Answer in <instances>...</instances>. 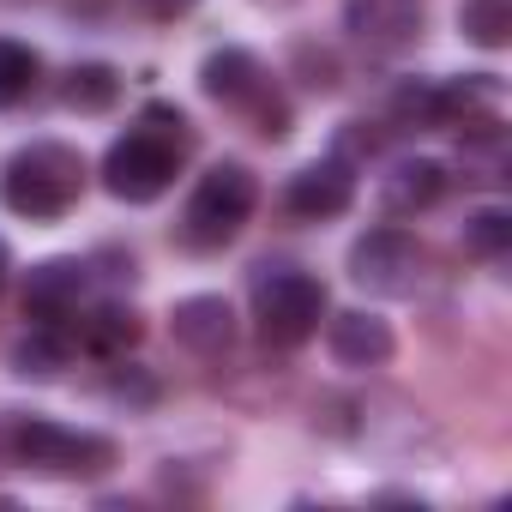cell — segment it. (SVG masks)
I'll return each mask as SVG.
<instances>
[{
    "label": "cell",
    "instance_id": "1",
    "mask_svg": "<svg viewBox=\"0 0 512 512\" xmlns=\"http://www.w3.org/2000/svg\"><path fill=\"white\" fill-rule=\"evenodd\" d=\"M193 121L175 109V103H145L139 121L103 151V187L121 199V205H151L175 187L187 151H193Z\"/></svg>",
    "mask_w": 512,
    "mask_h": 512
},
{
    "label": "cell",
    "instance_id": "2",
    "mask_svg": "<svg viewBox=\"0 0 512 512\" xmlns=\"http://www.w3.org/2000/svg\"><path fill=\"white\" fill-rule=\"evenodd\" d=\"M85 193V157L61 139H37V145H19L0 169V205L13 217H31V223H55L79 205Z\"/></svg>",
    "mask_w": 512,
    "mask_h": 512
},
{
    "label": "cell",
    "instance_id": "3",
    "mask_svg": "<svg viewBox=\"0 0 512 512\" xmlns=\"http://www.w3.org/2000/svg\"><path fill=\"white\" fill-rule=\"evenodd\" d=\"M199 91L211 103L247 115V127L260 133V139H290V121H296L290 115V97H284V85L266 73V61L253 55V49H241V43L211 49L199 61Z\"/></svg>",
    "mask_w": 512,
    "mask_h": 512
},
{
    "label": "cell",
    "instance_id": "4",
    "mask_svg": "<svg viewBox=\"0 0 512 512\" xmlns=\"http://www.w3.org/2000/svg\"><path fill=\"white\" fill-rule=\"evenodd\" d=\"M253 205H260V181H253V169H247V163H211V169L193 181L175 235H181V247H193V253H217V247H229V241L247 229Z\"/></svg>",
    "mask_w": 512,
    "mask_h": 512
},
{
    "label": "cell",
    "instance_id": "5",
    "mask_svg": "<svg viewBox=\"0 0 512 512\" xmlns=\"http://www.w3.org/2000/svg\"><path fill=\"white\" fill-rule=\"evenodd\" d=\"M247 302H253V332L272 350H302L326 320V284L302 266H260Z\"/></svg>",
    "mask_w": 512,
    "mask_h": 512
},
{
    "label": "cell",
    "instance_id": "6",
    "mask_svg": "<svg viewBox=\"0 0 512 512\" xmlns=\"http://www.w3.org/2000/svg\"><path fill=\"white\" fill-rule=\"evenodd\" d=\"M7 458L37 476H103V470H115V440L91 434V428H61L49 416H13Z\"/></svg>",
    "mask_w": 512,
    "mask_h": 512
},
{
    "label": "cell",
    "instance_id": "7",
    "mask_svg": "<svg viewBox=\"0 0 512 512\" xmlns=\"http://www.w3.org/2000/svg\"><path fill=\"white\" fill-rule=\"evenodd\" d=\"M422 241L416 235H404V229H392V223H380V229H368L356 247H350V278L368 290V296H416L422 290Z\"/></svg>",
    "mask_w": 512,
    "mask_h": 512
},
{
    "label": "cell",
    "instance_id": "8",
    "mask_svg": "<svg viewBox=\"0 0 512 512\" xmlns=\"http://www.w3.org/2000/svg\"><path fill=\"white\" fill-rule=\"evenodd\" d=\"M350 205H356V163H344V157H314L284 187V211L296 223H332Z\"/></svg>",
    "mask_w": 512,
    "mask_h": 512
},
{
    "label": "cell",
    "instance_id": "9",
    "mask_svg": "<svg viewBox=\"0 0 512 512\" xmlns=\"http://www.w3.org/2000/svg\"><path fill=\"white\" fill-rule=\"evenodd\" d=\"M344 31L368 55H404L422 43V0H344Z\"/></svg>",
    "mask_w": 512,
    "mask_h": 512
},
{
    "label": "cell",
    "instance_id": "10",
    "mask_svg": "<svg viewBox=\"0 0 512 512\" xmlns=\"http://www.w3.org/2000/svg\"><path fill=\"white\" fill-rule=\"evenodd\" d=\"M91 284V266L79 253H55V260L31 266L25 278V320H49V326H67L79 314V296Z\"/></svg>",
    "mask_w": 512,
    "mask_h": 512
},
{
    "label": "cell",
    "instance_id": "11",
    "mask_svg": "<svg viewBox=\"0 0 512 512\" xmlns=\"http://www.w3.org/2000/svg\"><path fill=\"white\" fill-rule=\"evenodd\" d=\"M326 350H332L338 368H386L392 350H398V338H392V326H386L380 314L344 308V314L326 320Z\"/></svg>",
    "mask_w": 512,
    "mask_h": 512
},
{
    "label": "cell",
    "instance_id": "12",
    "mask_svg": "<svg viewBox=\"0 0 512 512\" xmlns=\"http://www.w3.org/2000/svg\"><path fill=\"white\" fill-rule=\"evenodd\" d=\"M169 338L193 356H229L235 344V308L223 296H181L169 308Z\"/></svg>",
    "mask_w": 512,
    "mask_h": 512
},
{
    "label": "cell",
    "instance_id": "13",
    "mask_svg": "<svg viewBox=\"0 0 512 512\" xmlns=\"http://www.w3.org/2000/svg\"><path fill=\"white\" fill-rule=\"evenodd\" d=\"M440 193H446V169L434 157H398L380 175V211L386 217H416V211L440 205Z\"/></svg>",
    "mask_w": 512,
    "mask_h": 512
},
{
    "label": "cell",
    "instance_id": "14",
    "mask_svg": "<svg viewBox=\"0 0 512 512\" xmlns=\"http://www.w3.org/2000/svg\"><path fill=\"white\" fill-rule=\"evenodd\" d=\"M73 338L91 350V356H103V362H115V356H127L139 338H145V326H139V314L127 308V302H97L79 326H73Z\"/></svg>",
    "mask_w": 512,
    "mask_h": 512
},
{
    "label": "cell",
    "instance_id": "15",
    "mask_svg": "<svg viewBox=\"0 0 512 512\" xmlns=\"http://www.w3.org/2000/svg\"><path fill=\"white\" fill-rule=\"evenodd\" d=\"M73 326H49V320H31V332L13 344V374L25 380H55L67 362H73Z\"/></svg>",
    "mask_w": 512,
    "mask_h": 512
},
{
    "label": "cell",
    "instance_id": "16",
    "mask_svg": "<svg viewBox=\"0 0 512 512\" xmlns=\"http://www.w3.org/2000/svg\"><path fill=\"white\" fill-rule=\"evenodd\" d=\"M61 103L73 115H109L121 103V67H109V61H73L67 79H61Z\"/></svg>",
    "mask_w": 512,
    "mask_h": 512
},
{
    "label": "cell",
    "instance_id": "17",
    "mask_svg": "<svg viewBox=\"0 0 512 512\" xmlns=\"http://www.w3.org/2000/svg\"><path fill=\"white\" fill-rule=\"evenodd\" d=\"M37 79H43V55L19 37H0V109L25 103L37 91Z\"/></svg>",
    "mask_w": 512,
    "mask_h": 512
},
{
    "label": "cell",
    "instance_id": "18",
    "mask_svg": "<svg viewBox=\"0 0 512 512\" xmlns=\"http://www.w3.org/2000/svg\"><path fill=\"white\" fill-rule=\"evenodd\" d=\"M458 31L476 49H506L512 43V0H458Z\"/></svg>",
    "mask_w": 512,
    "mask_h": 512
},
{
    "label": "cell",
    "instance_id": "19",
    "mask_svg": "<svg viewBox=\"0 0 512 512\" xmlns=\"http://www.w3.org/2000/svg\"><path fill=\"white\" fill-rule=\"evenodd\" d=\"M290 79H302V91H314V97H332L344 85V61L326 43H296L290 49Z\"/></svg>",
    "mask_w": 512,
    "mask_h": 512
},
{
    "label": "cell",
    "instance_id": "20",
    "mask_svg": "<svg viewBox=\"0 0 512 512\" xmlns=\"http://www.w3.org/2000/svg\"><path fill=\"white\" fill-rule=\"evenodd\" d=\"M506 247H512V211L506 205H476L464 217V253H476V260H500Z\"/></svg>",
    "mask_w": 512,
    "mask_h": 512
},
{
    "label": "cell",
    "instance_id": "21",
    "mask_svg": "<svg viewBox=\"0 0 512 512\" xmlns=\"http://www.w3.org/2000/svg\"><path fill=\"white\" fill-rule=\"evenodd\" d=\"M392 121L398 127H440V79H398L392 85Z\"/></svg>",
    "mask_w": 512,
    "mask_h": 512
},
{
    "label": "cell",
    "instance_id": "22",
    "mask_svg": "<svg viewBox=\"0 0 512 512\" xmlns=\"http://www.w3.org/2000/svg\"><path fill=\"white\" fill-rule=\"evenodd\" d=\"M103 392H109L115 404H127V410H151V404H157V380H151L145 368H133L127 356H115V368H109Z\"/></svg>",
    "mask_w": 512,
    "mask_h": 512
},
{
    "label": "cell",
    "instance_id": "23",
    "mask_svg": "<svg viewBox=\"0 0 512 512\" xmlns=\"http://www.w3.org/2000/svg\"><path fill=\"white\" fill-rule=\"evenodd\" d=\"M380 151V133L368 127V121H344V133H338V145H332V157H344V163H356V157H374Z\"/></svg>",
    "mask_w": 512,
    "mask_h": 512
},
{
    "label": "cell",
    "instance_id": "24",
    "mask_svg": "<svg viewBox=\"0 0 512 512\" xmlns=\"http://www.w3.org/2000/svg\"><path fill=\"white\" fill-rule=\"evenodd\" d=\"M139 7H145V19H157V25H169V19H187V13L199 7V0H139Z\"/></svg>",
    "mask_w": 512,
    "mask_h": 512
},
{
    "label": "cell",
    "instance_id": "25",
    "mask_svg": "<svg viewBox=\"0 0 512 512\" xmlns=\"http://www.w3.org/2000/svg\"><path fill=\"white\" fill-rule=\"evenodd\" d=\"M253 7H266V13H290V7H302V0H253Z\"/></svg>",
    "mask_w": 512,
    "mask_h": 512
},
{
    "label": "cell",
    "instance_id": "26",
    "mask_svg": "<svg viewBox=\"0 0 512 512\" xmlns=\"http://www.w3.org/2000/svg\"><path fill=\"white\" fill-rule=\"evenodd\" d=\"M7 272H13V260H7V241H0V284H7Z\"/></svg>",
    "mask_w": 512,
    "mask_h": 512
}]
</instances>
